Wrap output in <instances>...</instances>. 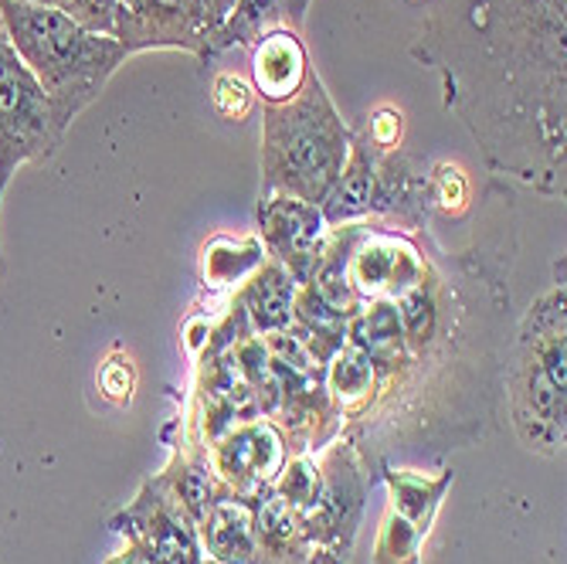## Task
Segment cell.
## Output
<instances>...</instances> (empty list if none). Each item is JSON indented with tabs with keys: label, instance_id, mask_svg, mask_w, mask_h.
I'll return each mask as SVG.
<instances>
[{
	"label": "cell",
	"instance_id": "4",
	"mask_svg": "<svg viewBox=\"0 0 567 564\" xmlns=\"http://www.w3.org/2000/svg\"><path fill=\"white\" fill-rule=\"evenodd\" d=\"M513 419L530 449H564L567 416V289L564 276L530 302L513 357Z\"/></svg>",
	"mask_w": 567,
	"mask_h": 564
},
{
	"label": "cell",
	"instance_id": "16",
	"mask_svg": "<svg viewBox=\"0 0 567 564\" xmlns=\"http://www.w3.org/2000/svg\"><path fill=\"white\" fill-rule=\"evenodd\" d=\"M157 480L171 493V500L184 510V517L194 527H200L204 517L212 514V506L225 496L218 480L212 476V470L204 466V463H197V459H184V455H177L174 466L164 476H157Z\"/></svg>",
	"mask_w": 567,
	"mask_h": 564
},
{
	"label": "cell",
	"instance_id": "17",
	"mask_svg": "<svg viewBox=\"0 0 567 564\" xmlns=\"http://www.w3.org/2000/svg\"><path fill=\"white\" fill-rule=\"evenodd\" d=\"M262 263H266V248L259 238H245V242L215 238L204 245V279L212 286H231L251 276Z\"/></svg>",
	"mask_w": 567,
	"mask_h": 564
},
{
	"label": "cell",
	"instance_id": "23",
	"mask_svg": "<svg viewBox=\"0 0 567 564\" xmlns=\"http://www.w3.org/2000/svg\"><path fill=\"white\" fill-rule=\"evenodd\" d=\"M133 365L126 361L123 353H113L106 365H102V371H99V388H102V394H106L110 401H130V394H133Z\"/></svg>",
	"mask_w": 567,
	"mask_h": 564
},
{
	"label": "cell",
	"instance_id": "24",
	"mask_svg": "<svg viewBox=\"0 0 567 564\" xmlns=\"http://www.w3.org/2000/svg\"><path fill=\"white\" fill-rule=\"evenodd\" d=\"M401 130H404V116H401L398 110H391V106H381V110L371 116V123H368L364 133H368L371 146H374L378 153H384V150H398Z\"/></svg>",
	"mask_w": 567,
	"mask_h": 564
},
{
	"label": "cell",
	"instance_id": "2",
	"mask_svg": "<svg viewBox=\"0 0 567 564\" xmlns=\"http://www.w3.org/2000/svg\"><path fill=\"white\" fill-rule=\"evenodd\" d=\"M0 21L21 62L41 82L62 133H69L72 120L92 106L133 55L123 41L85 31L69 14L31 0H0Z\"/></svg>",
	"mask_w": 567,
	"mask_h": 564
},
{
	"label": "cell",
	"instance_id": "25",
	"mask_svg": "<svg viewBox=\"0 0 567 564\" xmlns=\"http://www.w3.org/2000/svg\"><path fill=\"white\" fill-rule=\"evenodd\" d=\"M238 4H241V0H204V18H208V48H212L215 34L231 21Z\"/></svg>",
	"mask_w": 567,
	"mask_h": 564
},
{
	"label": "cell",
	"instance_id": "10",
	"mask_svg": "<svg viewBox=\"0 0 567 564\" xmlns=\"http://www.w3.org/2000/svg\"><path fill=\"white\" fill-rule=\"evenodd\" d=\"M371 212L398 222L401 228H425L432 218V181L429 174L398 150H374V187Z\"/></svg>",
	"mask_w": 567,
	"mask_h": 564
},
{
	"label": "cell",
	"instance_id": "1",
	"mask_svg": "<svg viewBox=\"0 0 567 564\" xmlns=\"http://www.w3.org/2000/svg\"><path fill=\"white\" fill-rule=\"evenodd\" d=\"M564 4L432 0L411 55L442 72L445 110L496 174L564 197Z\"/></svg>",
	"mask_w": 567,
	"mask_h": 564
},
{
	"label": "cell",
	"instance_id": "8",
	"mask_svg": "<svg viewBox=\"0 0 567 564\" xmlns=\"http://www.w3.org/2000/svg\"><path fill=\"white\" fill-rule=\"evenodd\" d=\"M327 222L317 204L289 197V194H262L259 201V242L269 259H276L296 286H302L313 273L323 242Z\"/></svg>",
	"mask_w": 567,
	"mask_h": 564
},
{
	"label": "cell",
	"instance_id": "6",
	"mask_svg": "<svg viewBox=\"0 0 567 564\" xmlns=\"http://www.w3.org/2000/svg\"><path fill=\"white\" fill-rule=\"evenodd\" d=\"M360 506H364V480H360L350 452L340 445L327 455L320 470L317 500L299 514L313 554L323 551V557H333V564L347 561L360 521Z\"/></svg>",
	"mask_w": 567,
	"mask_h": 564
},
{
	"label": "cell",
	"instance_id": "27",
	"mask_svg": "<svg viewBox=\"0 0 567 564\" xmlns=\"http://www.w3.org/2000/svg\"><path fill=\"white\" fill-rule=\"evenodd\" d=\"M0 201H4V187H0ZM0 276H4V252H0Z\"/></svg>",
	"mask_w": 567,
	"mask_h": 564
},
{
	"label": "cell",
	"instance_id": "14",
	"mask_svg": "<svg viewBox=\"0 0 567 564\" xmlns=\"http://www.w3.org/2000/svg\"><path fill=\"white\" fill-rule=\"evenodd\" d=\"M197 531L204 537V547H208V561L255 564V506H251V500L221 496Z\"/></svg>",
	"mask_w": 567,
	"mask_h": 564
},
{
	"label": "cell",
	"instance_id": "9",
	"mask_svg": "<svg viewBox=\"0 0 567 564\" xmlns=\"http://www.w3.org/2000/svg\"><path fill=\"white\" fill-rule=\"evenodd\" d=\"M215 463L225 486L235 490L238 500H259L286 466V445L276 425L245 422L218 442Z\"/></svg>",
	"mask_w": 567,
	"mask_h": 564
},
{
	"label": "cell",
	"instance_id": "28",
	"mask_svg": "<svg viewBox=\"0 0 567 564\" xmlns=\"http://www.w3.org/2000/svg\"><path fill=\"white\" fill-rule=\"evenodd\" d=\"M120 4H123V8H136V4H140V0H120Z\"/></svg>",
	"mask_w": 567,
	"mask_h": 564
},
{
	"label": "cell",
	"instance_id": "21",
	"mask_svg": "<svg viewBox=\"0 0 567 564\" xmlns=\"http://www.w3.org/2000/svg\"><path fill=\"white\" fill-rule=\"evenodd\" d=\"M212 102H215V110H218L221 120L241 123L255 106V89L245 79H238L235 72H221L212 82Z\"/></svg>",
	"mask_w": 567,
	"mask_h": 564
},
{
	"label": "cell",
	"instance_id": "26",
	"mask_svg": "<svg viewBox=\"0 0 567 564\" xmlns=\"http://www.w3.org/2000/svg\"><path fill=\"white\" fill-rule=\"evenodd\" d=\"M106 564H153L143 551H136L133 544H126V551H120V554H113Z\"/></svg>",
	"mask_w": 567,
	"mask_h": 564
},
{
	"label": "cell",
	"instance_id": "11",
	"mask_svg": "<svg viewBox=\"0 0 567 564\" xmlns=\"http://www.w3.org/2000/svg\"><path fill=\"white\" fill-rule=\"evenodd\" d=\"M309 59L299 41L296 28H272L251 51V89L259 92L266 102H286L292 99L302 82L309 79Z\"/></svg>",
	"mask_w": 567,
	"mask_h": 564
},
{
	"label": "cell",
	"instance_id": "12",
	"mask_svg": "<svg viewBox=\"0 0 567 564\" xmlns=\"http://www.w3.org/2000/svg\"><path fill=\"white\" fill-rule=\"evenodd\" d=\"M292 299H296V283L276 259H266L235 296L251 337H269L286 330L292 324Z\"/></svg>",
	"mask_w": 567,
	"mask_h": 564
},
{
	"label": "cell",
	"instance_id": "22",
	"mask_svg": "<svg viewBox=\"0 0 567 564\" xmlns=\"http://www.w3.org/2000/svg\"><path fill=\"white\" fill-rule=\"evenodd\" d=\"M429 181H432V212L462 215L470 208V187H466V177H462L458 167L439 164L429 174Z\"/></svg>",
	"mask_w": 567,
	"mask_h": 564
},
{
	"label": "cell",
	"instance_id": "7",
	"mask_svg": "<svg viewBox=\"0 0 567 564\" xmlns=\"http://www.w3.org/2000/svg\"><path fill=\"white\" fill-rule=\"evenodd\" d=\"M113 531L143 551L153 564H200L197 527L184 517V510L153 476L140 486L136 500L113 517Z\"/></svg>",
	"mask_w": 567,
	"mask_h": 564
},
{
	"label": "cell",
	"instance_id": "3",
	"mask_svg": "<svg viewBox=\"0 0 567 564\" xmlns=\"http://www.w3.org/2000/svg\"><path fill=\"white\" fill-rule=\"evenodd\" d=\"M350 140L323 79L309 72L292 99L262 106V194H289L320 208L343 171Z\"/></svg>",
	"mask_w": 567,
	"mask_h": 564
},
{
	"label": "cell",
	"instance_id": "19",
	"mask_svg": "<svg viewBox=\"0 0 567 564\" xmlns=\"http://www.w3.org/2000/svg\"><path fill=\"white\" fill-rule=\"evenodd\" d=\"M31 4H48L62 14H69L75 24H82L85 31H95V34H110L116 38V28H120V14H123V4L120 0H31Z\"/></svg>",
	"mask_w": 567,
	"mask_h": 564
},
{
	"label": "cell",
	"instance_id": "15",
	"mask_svg": "<svg viewBox=\"0 0 567 564\" xmlns=\"http://www.w3.org/2000/svg\"><path fill=\"white\" fill-rule=\"evenodd\" d=\"M306 8H309V0H241L238 11L231 14V21L215 34L212 55L221 48H231V44H255L262 38V28H269L276 21L299 28Z\"/></svg>",
	"mask_w": 567,
	"mask_h": 564
},
{
	"label": "cell",
	"instance_id": "18",
	"mask_svg": "<svg viewBox=\"0 0 567 564\" xmlns=\"http://www.w3.org/2000/svg\"><path fill=\"white\" fill-rule=\"evenodd\" d=\"M374 365L364 350H357L353 343L350 347H340L330 365H327V391L343 401V404H353V401H364L374 388Z\"/></svg>",
	"mask_w": 567,
	"mask_h": 564
},
{
	"label": "cell",
	"instance_id": "20",
	"mask_svg": "<svg viewBox=\"0 0 567 564\" xmlns=\"http://www.w3.org/2000/svg\"><path fill=\"white\" fill-rule=\"evenodd\" d=\"M317 490H320V470L317 463H309V459H292L276 476V496H282L299 514L317 500Z\"/></svg>",
	"mask_w": 567,
	"mask_h": 564
},
{
	"label": "cell",
	"instance_id": "5",
	"mask_svg": "<svg viewBox=\"0 0 567 564\" xmlns=\"http://www.w3.org/2000/svg\"><path fill=\"white\" fill-rule=\"evenodd\" d=\"M62 143L41 82L0 31V187L8 191L18 167L51 161Z\"/></svg>",
	"mask_w": 567,
	"mask_h": 564
},
{
	"label": "cell",
	"instance_id": "29",
	"mask_svg": "<svg viewBox=\"0 0 567 564\" xmlns=\"http://www.w3.org/2000/svg\"><path fill=\"white\" fill-rule=\"evenodd\" d=\"M200 564H218V561H200Z\"/></svg>",
	"mask_w": 567,
	"mask_h": 564
},
{
	"label": "cell",
	"instance_id": "13",
	"mask_svg": "<svg viewBox=\"0 0 567 564\" xmlns=\"http://www.w3.org/2000/svg\"><path fill=\"white\" fill-rule=\"evenodd\" d=\"M371 187H374V146L368 140V133H357L350 140L337 184L330 187L327 201L320 204V215H323L327 228L353 225L364 215H371Z\"/></svg>",
	"mask_w": 567,
	"mask_h": 564
}]
</instances>
